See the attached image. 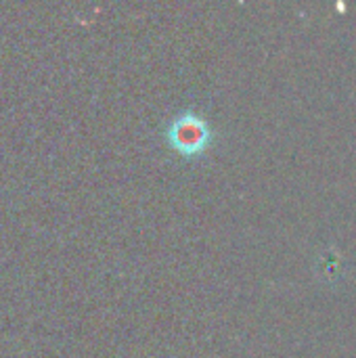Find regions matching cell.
<instances>
[{"label":"cell","mask_w":356,"mask_h":358,"mask_svg":"<svg viewBox=\"0 0 356 358\" xmlns=\"http://www.w3.org/2000/svg\"><path fill=\"white\" fill-rule=\"evenodd\" d=\"M212 141H214V132L210 124L193 111H185L170 122L168 143L185 157L201 155L212 145Z\"/></svg>","instance_id":"1"}]
</instances>
